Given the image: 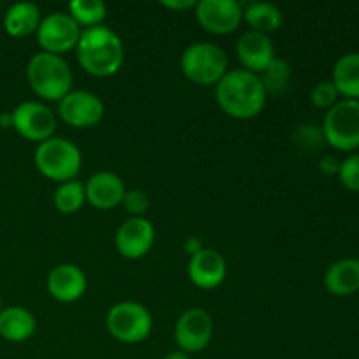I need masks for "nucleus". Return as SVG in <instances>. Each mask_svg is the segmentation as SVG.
I'll use <instances>...</instances> for the list:
<instances>
[{
  "label": "nucleus",
  "mask_w": 359,
  "mask_h": 359,
  "mask_svg": "<svg viewBox=\"0 0 359 359\" xmlns=\"http://www.w3.org/2000/svg\"><path fill=\"white\" fill-rule=\"evenodd\" d=\"M266 91L258 74L244 69L228 70L216 84V102L224 114L235 119H252L266 105Z\"/></svg>",
  "instance_id": "1"
},
{
  "label": "nucleus",
  "mask_w": 359,
  "mask_h": 359,
  "mask_svg": "<svg viewBox=\"0 0 359 359\" xmlns=\"http://www.w3.org/2000/svg\"><path fill=\"white\" fill-rule=\"evenodd\" d=\"M81 69L93 77H111L125 62V46L119 35L105 25L83 28L76 46Z\"/></svg>",
  "instance_id": "2"
},
{
  "label": "nucleus",
  "mask_w": 359,
  "mask_h": 359,
  "mask_svg": "<svg viewBox=\"0 0 359 359\" xmlns=\"http://www.w3.org/2000/svg\"><path fill=\"white\" fill-rule=\"evenodd\" d=\"M27 81L39 98L60 102L72 91L74 76L63 56L41 51L28 60Z\"/></svg>",
  "instance_id": "3"
},
{
  "label": "nucleus",
  "mask_w": 359,
  "mask_h": 359,
  "mask_svg": "<svg viewBox=\"0 0 359 359\" xmlns=\"http://www.w3.org/2000/svg\"><path fill=\"white\" fill-rule=\"evenodd\" d=\"M35 168L55 182L74 181L83 165L81 149L63 137H51L37 144L34 154Z\"/></svg>",
  "instance_id": "4"
},
{
  "label": "nucleus",
  "mask_w": 359,
  "mask_h": 359,
  "mask_svg": "<svg viewBox=\"0 0 359 359\" xmlns=\"http://www.w3.org/2000/svg\"><path fill=\"white\" fill-rule=\"evenodd\" d=\"M181 70L191 83L216 86L228 72V56L212 42H195L182 53Z\"/></svg>",
  "instance_id": "5"
},
{
  "label": "nucleus",
  "mask_w": 359,
  "mask_h": 359,
  "mask_svg": "<svg viewBox=\"0 0 359 359\" xmlns=\"http://www.w3.org/2000/svg\"><path fill=\"white\" fill-rule=\"evenodd\" d=\"M323 137L337 151L351 153L359 147V100L344 98L328 109L323 121Z\"/></svg>",
  "instance_id": "6"
},
{
  "label": "nucleus",
  "mask_w": 359,
  "mask_h": 359,
  "mask_svg": "<svg viewBox=\"0 0 359 359\" xmlns=\"http://www.w3.org/2000/svg\"><path fill=\"white\" fill-rule=\"evenodd\" d=\"M107 330L121 344H139L153 330V316L137 302H119L107 312Z\"/></svg>",
  "instance_id": "7"
},
{
  "label": "nucleus",
  "mask_w": 359,
  "mask_h": 359,
  "mask_svg": "<svg viewBox=\"0 0 359 359\" xmlns=\"http://www.w3.org/2000/svg\"><path fill=\"white\" fill-rule=\"evenodd\" d=\"M81 32L83 28L74 21L69 13L56 11V13L42 18L35 35H37V42L42 51L62 56L63 53L76 49L81 39Z\"/></svg>",
  "instance_id": "8"
},
{
  "label": "nucleus",
  "mask_w": 359,
  "mask_h": 359,
  "mask_svg": "<svg viewBox=\"0 0 359 359\" xmlns=\"http://www.w3.org/2000/svg\"><path fill=\"white\" fill-rule=\"evenodd\" d=\"M13 128L18 135L30 142H44L51 139L56 130V116L48 105L35 100H25L18 104L11 112Z\"/></svg>",
  "instance_id": "9"
},
{
  "label": "nucleus",
  "mask_w": 359,
  "mask_h": 359,
  "mask_svg": "<svg viewBox=\"0 0 359 359\" xmlns=\"http://www.w3.org/2000/svg\"><path fill=\"white\" fill-rule=\"evenodd\" d=\"M214 335L212 318L203 309H188L179 316L174 328V340L179 351L196 354L207 349Z\"/></svg>",
  "instance_id": "10"
},
{
  "label": "nucleus",
  "mask_w": 359,
  "mask_h": 359,
  "mask_svg": "<svg viewBox=\"0 0 359 359\" xmlns=\"http://www.w3.org/2000/svg\"><path fill=\"white\" fill-rule=\"evenodd\" d=\"M105 105L98 95L86 90L70 91L58 102V116L72 128H91L104 119Z\"/></svg>",
  "instance_id": "11"
},
{
  "label": "nucleus",
  "mask_w": 359,
  "mask_h": 359,
  "mask_svg": "<svg viewBox=\"0 0 359 359\" xmlns=\"http://www.w3.org/2000/svg\"><path fill=\"white\" fill-rule=\"evenodd\" d=\"M195 16L200 27L214 35H228L238 28L244 16V7L237 0H200Z\"/></svg>",
  "instance_id": "12"
},
{
  "label": "nucleus",
  "mask_w": 359,
  "mask_h": 359,
  "mask_svg": "<svg viewBox=\"0 0 359 359\" xmlns=\"http://www.w3.org/2000/svg\"><path fill=\"white\" fill-rule=\"evenodd\" d=\"M154 238L156 231L149 219L130 217L116 231V251L126 259H140L153 249Z\"/></svg>",
  "instance_id": "13"
},
{
  "label": "nucleus",
  "mask_w": 359,
  "mask_h": 359,
  "mask_svg": "<svg viewBox=\"0 0 359 359\" xmlns=\"http://www.w3.org/2000/svg\"><path fill=\"white\" fill-rule=\"evenodd\" d=\"M226 259L219 251L212 248H203L189 258L188 277L198 290H216L226 279Z\"/></svg>",
  "instance_id": "14"
},
{
  "label": "nucleus",
  "mask_w": 359,
  "mask_h": 359,
  "mask_svg": "<svg viewBox=\"0 0 359 359\" xmlns=\"http://www.w3.org/2000/svg\"><path fill=\"white\" fill-rule=\"evenodd\" d=\"M46 287L51 298L60 304H74L86 293L88 280L79 266L72 263H62L49 272Z\"/></svg>",
  "instance_id": "15"
},
{
  "label": "nucleus",
  "mask_w": 359,
  "mask_h": 359,
  "mask_svg": "<svg viewBox=\"0 0 359 359\" xmlns=\"http://www.w3.org/2000/svg\"><path fill=\"white\" fill-rule=\"evenodd\" d=\"M237 56L242 69L252 74H262L276 58V46L272 39L259 32L248 30L237 41Z\"/></svg>",
  "instance_id": "16"
},
{
  "label": "nucleus",
  "mask_w": 359,
  "mask_h": 359,
  "mask_svg": "<svg viewBox=\"0 0 359 359\" xmlns=\"http://www.w3.org/2000/svg\"><path fill=\"white\" fill-rule=\"evenodd\" d=\"M86 202L98 210H111L121 205L126 195V186L118 174L97 172L84 184Z\"/></svg>",
  "instance_id": "17"
},
{
  "label": "nucleus",
  "mask_w": 359,
  "mask_h": 359,
  "mask_svg": "<svg viewBox=\"0 0 359 359\" xmlns=\"http://www.w3.org/2000/svg\"><path fill=\"white\" fill-rule=\"evenodd\" d=\"M35 330H37V321L28 309L13 305L0 311V337L7 342H27L34 337Z\"/></svg>",
  "instance_id": "18"
},
{
  "label": "nucleus",
  "mask_w": 359,
  "mask_h": 359,
  "mask_svg": "<svg viewBox=\"0 0 359 359\" xmlns=\"http://www.w3.org/2000/svg\"><path fill=\"white\" fill-rule=\"evenodd\" d=\"M42 21L41 9L34 2L13 4L4 14V30L9 37L23 39L32 34H37V28Z\"/></svg>",
  "instance_id": "19"
},
{
  "label": "nucleus",
  "mask_w": 359,
  "mask_h": 359,
  "mask_svg": "<svg viewBox=\"0 0 359 359\" xmlns=\"http://www.w3.org/2000/svg\"><path fill=\"white\" fill-rule=\"evenodd\" d=\"M325 286L333 297H351L359 291V259L335 262L325 273Z\"/></svg>",
  "instance_id": "20"
},
{
  "label": "nucleus",
  "mask_w": 359,
  "mask_h": 359,
  "mask_svg": "<svg viewBox=\"0 0 359 359\" xmlns=\"http://www.w3.org/2000/svg\"><path fill=\"white\" fill-rule=\"evenodd\" d=\"M332 83L339 95L349 100H359V53H347L337 60Z\"/></svg>",
  "instance_id": "21"
},
{
  "label": "nucleus",
  "mask_w": 359,
  "mask_h": 359,
  "mask_svg": "<svg viewBox=\"0 0 359 359\" xmlns=\"http://www.w3.org/2000/svg\"><path fill=\"white\" fill-rule=\"evenodd\" d=\"M245 23L251 27L252 32H259V34H272L277 32L283 25V13L277 6L270 2H252L244 9Z\"/></svg>",
  "instance_id": "22"
},
{
  "label": "nucleus",
  "mask_w": 359,
  "mask_h": 359,
  "mask_svg": "<svg viewBox=\"0 0 359 359\" xmlns=\"http://www.w3.org/2000/svg\"><path fill=\"white\" fill-rule=\"evenodd\" d=\"M53 202H55V207L58 209V212L67 214V216L79 212V210L83 209L84 202H86L84 184L77 181V179L62 182V184L56 188Z\"/></svg>",
  "instance_id": "23"
},
{
  "label": "nucleus",
  "mask_w": 359,
  "mask_h": 359,
  "mask_svg": "<svg viewBox=\"0 0 359 359\" xmlns=\"http://www.w3.org/2000/svg\"><path fill=\"white\" fill-rule=\"evenodd\" d=\"M69 14L79 27H100L107 16V6L102 0H74L69 4Z\"/></svg>",
  "instance_id": "24"
},
{
  "label": "nucleus",
  "mask_w": 359,
  "mask_h": 359,
  "mask_svg": "<svg viewBox=\"0 0 359 359\" xmlns=\"http://www.w3.org/2000/svg\"><path fill=\"white\" fill-rule=\"evenodd\" d=\"M291 77V67L286 60L283 58H273L272 63L259 74V79H262L263 88L266 91V97L269 95H283L286 91L287 83H290Z\"/></svg>",
  "instance_id": "25"
},
{
  "label": "nucleus",
  "mask_w": 359,
  "mask_h": 359,
  "mask_svg": "<svg viewBox=\"0 0 359 359\" xmlns=\"http://www.w3.org/2000/svg\"><path fill=\"white\" fill-rule=\"evenodd\" d=\"M339 177L344 188L359 193V153L351 154L340 163Z\"/></svg>",
  "instance_id": "26"
},
{
  "label": "nucleus",
  "mask_w": 359,
  "mask_h": 359,
  "mask_svg": "<svg viewBox=\"0 0 359 359\" xmlns=\"http://www.w3.org/2000/svg\"><path fill=\"white\" fill-rule=\"evenodd\" d=\"M339 91L332 81H323L311 91V102L318 109H332L339 102Z\"/></svg>",
  "instance_id": "27"
},
{
  "label": "nucleus",
  "mask_w": 359,
  "mask_h": 359,
  "mask_svg": "<svg viewBox=\"0 0 359 359\" xmlns=\"http://www.w3.org/2000/svg\"><path fill=\"white\" fill-rule=\"evenodd\" d=\"M121 205H125V209L132 214V217H144V214L149 209L151 200L144 189H130V191H126Z\"/></svg>",
  "instance_id": "28"
},
{
  "label": "nucleus",
  "mask_w": 359,
  "mask_h": 359,
  "mask_svg": "<svg viewBox=\"0 0 359 359\" xmlns=\"http://www.w3.org/2000/svg\"><path fill=\"white\" fill-rule=\"evenodd\" d=\"M161 6H163L165 9L184 13V11L195 9L196 2L195 0H163V2H161Z\"/></svg>",
  "instance_id": "29"
},
{
  "label": "nucleus",
  "mask_w": 359,
  "mask_h": 359,
  "mask_svg": "<svg viewBox=\"0 0 359 359\" xmlns=\"http://www.w3.org/2000/svg\"><path fill=\"white\" fill-rule=\"evenodd\" d=\"M182 248H184V251L188 252L189 258H191V256H195L196 252L202 251L203 244H202V241H200L198 237H188L184 241V244H182Z\"/></svg>",
  "instance_id": "30"
},
{
  "label": "nucleus",
  "mask_w": 359,
  "mask_h": 359,
  "mask_svg": "<svg viewBox=\"0 0 359 359\" xmlns=\"http://www.w3.org/2000/svg\"><path fill=\"white\" fill-rule=\"evenodd\" d=\"M319 167H321V170L325 172V174L332 175V174H339L340 163H337V160H333V158L326 156V158H323L321 165H319Z\"/></svg>",
  "instance_id": "31"
},
{
  "label": "nucleus",
  "mask_w": 359,
  "mask_h": 359,
  "mask_svg": "<svg viewBox=\"0 0 359 359\" xmlns=\"http://www.w3.org/2000/svg\"><path fill=\"white\" fill-rule=\"evenodd\" d=\"M0 126L2 128H13V116H11V112H0Z\"/></svg>",
  "instance_id": "32"
},
{
  "label": "nucleus",
  "mask_w": 359,
  "mask_h": 359,
  "mask_svg": "<svg viewBox=\"0 0 359 359\" xmlns=\"http://www.w3.org/2000/svg\"><path fill=\"white\" fill-rule=\"evenodd\" d=\"M163 359H191L189 358V354H186L184 351H172V353L165 354Z\"/></svg>",
  "instance_id": "33"
},
{
  "label": "nucleus",
  "mask_w": 359,
  "mask_h": 359,
  "mask_svg": "<svg viewBox=\"0 0 359 359\" xmlns=\"http://www.w3.org/2000/svg\"><path fill=\"white\" fill-rule=\"evenodd\" d=\"M0 311H2V298H0Z\"/></svg>",
  "instance_id": "34"
}]
</instances>
